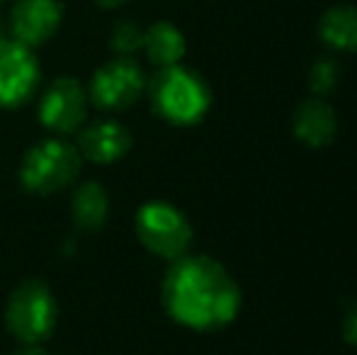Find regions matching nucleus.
I'll return each mask as SVG.
<instances>
[{
    "instance_id": "obj_7",
    "label": "nucleus",
    "mask_w": 357,
    "mask_h": 355,
    "mask_svg": "<svg viewBox=\"0 0 357 355\" xmlns=\"http://www.w3.org/2000/svg\"><path fill=\"white\" fill-rule=\"evenodd\" d=\"M39 81L32 49L17 39H0V107H17L34 93Z\"/></svg>"
},
{
    "instance_id": "obj_19",
    "label": "nucleus",
    "mask_w": 357,
    "mask_h": 355,
    "mask_svg": "<svg viewBox=\"0 0 357 355\" xmlns=\"http://www.w3.org/2000/svg\"><path fill=\"white\" fill-rule=\"evenodd\" d=\"M17 355H47V353L39 351V348H27V351H22V353H17Z\"/></svg>"
},
{
    "instance_id": "obj_4",
    "label": "nucleus",
    "mask_w": 357,
    "mask_h": 355,
    "mask_svg": "<svg viewBox=\"0 0 357 355\" xmlns=\"http://www.w3.org/2000/svg\"><path fill=\"white\" fill-rule=\"evenodd\" d=\"M80 171V156L75 149L61 142L37 144L22 163V183L34 192H54L66 188Z\"/></svg>"
},
{
    "instance_id": "obj_11",
    "label": "nucleus",
    "mask_w": 357,
    "mask_h": 355,
    "mask_svg": "<svg viewBox=\"0 0 357 355\" xmlns=\"http://www.w3.org/2000/svg\"><path fill=\"white\" fill-rule=\"evenodd\" d=\"M132 146L129 132L117 122H95L83 129L78 139V149L85 158L98 163H112L127 153Z\"/></svg>"
},
{
    "instance_id": "obj_2",
    "label": "nucleus",
    "mask_w": 357,
    "mask_h": 355,
    "mask_svg": "<svg viewBox=\"0 0 357 355\" xmlns=\"http://www.w3.org/2000/svg\"><path fill=\"white\" fill-rule=\"evenodd\" d=\"M149 93L155 112L173 124L199 122L212 105L207 83L180 63L160 68L149 83Z\"/></svg>"
},
{
    "instance_id": "obj_13",
    "label": "nucleus",
    "mask_w": 357,
    "mask_h": 355,
    "mask_svg": "<svg viewBox=\"0 0 357 355\" xmlns=\"http://www.w3.org/2000/svg\"><path fill=\"white\" fill-rule=\"evenodd\" d=\"M144 49L155 66H175L185 56V37L175 24L155 22L144 32Z\"/></svg>"
},
{
    "instance_id": "obj_5",
    "label": "nucleus",
    "mask_w": 357,
    "mask_h": 355,
    "mask_svg": "<svg viewBox=\"0 0 357 355\" xmlns=\"http://www.w3.org/2000/svg\"><path fill=\"white\" fill-rule=\"evenodd\" d=\"M54 319H56V304L47 285L29 280L15 289L8 304V326L20 341H42L54 328Z\"/></svg>"
},
{
    "instance_id": "obj_3",
    "label": "nucleus",
    "mask_w": 357,
    "mask_h": 355,
    "mask_svg": "<svg viewBox=\"0 0 357 355\" xmlns=\"http://www.w3.org/2000/svg\"><path fill=\"white\" fill-rule=\"evenodd\" d=\"M139 239L149 251L160 258H180L190 246L192 227L180 209L168 202H149L137 214Z\"/></svg>"
},
{
    "instance_id": "obj_9",
    "label": "nucleus",
    "mask_w": 357,
    "mask_h": 355,
    "mask_svg": "<svg viewBox=\"0 0 357 355\" xmlns=\"http://www.w3.org/2000/svg\"><path fill=\"white\" fill-rule=\"evenodd\" d=\"M63 8L59 0H17L10 13L13 37L24 47H37L47 42L61 24Z\"/></svg>"
},
{
    "instance_id": "obj_16",
    "label": "nucleus",
    "mask_w": 357,
    "mask_h": 355,
    "mask_svg": "<svg viewBox=\"0 0 357 355\" xmlns=\"http://www.w3.org/2000/svg\"><path fill=\"white\" fill-rule=\"evenodd\" d=\"M338 63L333 61V59H319V61L311 66L309 71V86L314 90L316 95H326L331 93V90L335 88V83H338Z\"/></svg>"
},
{
    "instance_id": "obj_1",
    "label": "nucleus",
    "mask_w": 357,
    "mask_h": 355,
    "mask_svg": "<svg viewBox=\"0 0 357 355\" xmlns=\"http://www.w3.org/2000/svg\"><path fill=\"white\" fill-rule=\"evenodd\" d=\"M163 302L175 322L197 331H212L236 319L241 292L231 275L212 258L180 256L165 275Z\"/></svg>"
},
{
    "instance_id": "obj_8",
    "label": "nucleus",
    "mask_w": 357,
    "mask_h": 355,
    "mask_svg": "<svg viewBox=\"0 0 357 355\" xmlns=\"http://www.w3.org/2000/svg\"><path fill=\"white\" fill-rule=\"evenodd\" d=\"M39 117L54 132H75L85 119V90L75 78H59L47 88Z\"/></svg>"
},
{
    "instance_id": "obj_20",
    "label": "nucleus",
    "mask_w": 357,
    "mask_h": 355,
    "mask_svg": "<svg viewBox=\"0 0 357 355\" xmlns=\"http://www.w3.org/2000/svg\"><path fill=\"white\" fill-rule=\"evenodd\" d=\"M0 39H3V24H0Z\"/></svg>"
},
{
    "instance_id": "obj_17",
    "label": "nucleus",
    "mask_w": 357,
    "mask_h": 355,
    "mask_svg": "<svg viewBox=\"0 0 357 355\" xmlns=\"http://www.w3.org/2000/svg\"><path fill=\"white\" fill-rule=\"evenodd\" d=\"M343 336H345V341H348L350 346H355V348H357V307L348 314V317H345Z\"/></svg>"
},
{
    "instance_id": "obj_21",
    "label": "nucleus",
    "mask_w": 357,
    "mask_h": 355,
    "mask_svg": "<svg viewBox=\"0 0 357 355\" xmlns=\"http://www.w3.org/2000/svg\"><path fill=\"white\" fill-rule=\"evenodd\" d=\"M0 3H3V0H0Z\"/></svg>"
},
{
    "instance_id": "obj_15",
    "label": "nucleus",
    "mask_w": 357,
    "mask_h": 355,
    "mask_svg": "<svg viewBox=\"0 0 357 355\" xmlns=\"http://www.w3.org/2000/svg\"><path fill=\"white\" fill-rule=\"evenodd\" d=\"M109 47L119 54V56H132L134 52L144 47V29L137 22H119L112 29L109 37Z\"/></svg>"
},
{
    "instance_id": "obj_18",
    "label": "nucleus",
    "mask_w": 357,
    "mask_h": 355,
    "mask_svg": "<svg viewBox=\"0 0 357 355\" xmlns=\"http://www.w3.org/2000/svg\"><path fill=\"white\" fill-rule=\"evenodd\" d=\"M95 3H98L100 8H107V10H112V8H119V5H127V3H132V0H95Z\"/></svg>"
},
{
    "instance_id": "obj_12",
    "label": "nucleus",
    "mask_w": 357,
    "mask_h": 355,
    "mask_svg": "<svg viewBox=\"0 0 357 355\" xmlns=\"http://www.w3.org/2000/svg\"><path fill=\"white\" fill-rule=\"evenodd\" d=\"M319 37L331 49L357 52V8L355 5H335L326 10L319 22Z\"/></svg>"
},
{
    "instance_id": "obj_10",
    "label": "nucleus",
    "mask_w": 357,
    "mask_h": 355,
    "mask_svg": "<svg viewBox=\"0 0 357 355\" xmlns=\"http://www.w3.org/2000/svg\"><path fill=\"white\" fill-rule=\"evenodd\" d=\"M291 129H294V137L304 142L306 146H328L338 132V119H335V112L328 103L311 98L294 109Z\"/></svg>"
},
{
    "instance_id": "obj_14",
    "label": "nucleus",
    "mask_w": 357,
    "mask_h": 355,
    "mask_svg": "<svg viewBox=\"0 0 357 355\" xmlns=\"http://www.w3.org/2000/svg\"><path fill=\"white\" fill-rule=\"evenodd\" d=\"M107 217V195L98 183H85L73 197V219L80 229L102 227Z\"/></svg>"
},
{
    "instance_id": "obj_6",
    "label": "nucleus",
    "mask_w": 357,
    "mask_h": 355,
    "mask_svg": "<svg viewBox=\"0 0 357 355\" xmlns=\"http://www.w3.org/2000/svg\"><path fill=\"white\" fill-rule=\"evenodd\" d=\"M146 88V76L137 61L129 56H117L105 63L90 83V98L102 109H122L137 103Z\"/></svg>"
}]
</instances>
